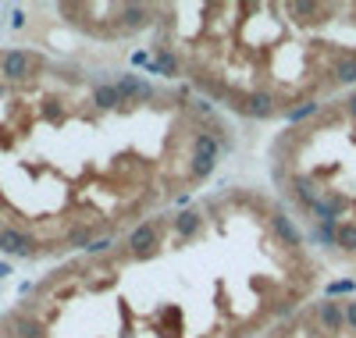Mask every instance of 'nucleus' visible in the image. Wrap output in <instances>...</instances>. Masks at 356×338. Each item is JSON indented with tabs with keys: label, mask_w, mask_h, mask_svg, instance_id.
I'll return each instance as SVG.
<instances>
[{
	"label": "nucleus",
	"mask_w": 356,
	"mask_h": 338,
	"mask_svg": "<svg viewBox=\"0 0 356 338\" xmlns=\"http://www.w3.org/2000/svg\"><path fill=\"white\" fill-rule=\"evenodd\" d=\"M346 114H349V118H353V121H356V93H353V97H349V100H346Z\"/></svg>",
	"instance_id": "nucleus-28"
},
{
	"label": "nucleus",
	"mask_w": 356,
	"mask_h": 338,
	"mask_svg": "<svg viewBox=\"0 0 356 338\" xmlns=\"http://www.w3.org/2000/svg\"><path fill=\"white\" fill-rule=\"evenodd\" d=\"M342 317H346V328L356 331V299H349V303L342 306Z\"/></svg>",
	"instance_id": "nucleus-24"
},
{
	"label": "nucleus",
	"mask_w": 356,
	"mask_h": 338,
	"mask_svg": "<svg viewBox=\"0 0 356 338\" xmlns=\"http://www.w3.org/2000/svg\"><path fill=\"white\" fill-rule=\"evenodd\" d=\"M317 107H321L317 100H303L300 107H289V111H285V121H289V125H296V121H307L310 114H317Z\"/></svg>",
	"instance_id": "nucleus-18"
},
{
	"label": "nucleus",
	"mask_w": 356,
	"mask_h": 338,
	"mask_svg": "<svg viewBox=\"0 0 356 338\" xmlns=\"http://www.w3.org/2000/svg\"><path fill=\"white\" fill-rule=\"evenodd\" d=\"M214 168H218V157H211V153H193V168H189L193 182H203L207 175H214Z\"/></svg>",
	"instance_id": "nucleus-14"
},
{
	"label": "nucleus",
	"mask_w": 356,
	"mask_h": 338,
	"mask_svg": "<svg viewBox=\"0 0 356 338\" xmlns=\"http://www.w3.org/2000/svg\"><path fill=\"white\" fill-rule=\"evenodd\" d=\"M200 225H203V218H200L196 210H178L175 221H171V228H175L178 239H193V235L200 232Z\"/></svg>",
	"instance_id": "nucleus-11"
},
{
	"label": "nucleus",
	"mask_w": 356,
	"mask_h": 338,
	"mask_svg": "<svg viewBox=\"0 0 356 338\" xmlns=\"http://www.w3.org/2000/svg\"><path fill=\"white\" fill-rule=\"evenodd\" d=\"M154 25V8L146 4H122L118 8V29L122 33H143V29Z\"/></svg>",
	"instance_id": "nucleus-2"
},
{
	"label": "nucleus",
	"mask_w": 356,
	"mask_h": 338,
	"mask_svg": "<svg viewBox=\"0 0 356 338\" xmlns=\"http://www.w3.org/2000/svg\"><path fill=\"white\" fill-rule=\"evenodd\" d=\"M0 253L8 257H33L36 253V239L22 232V228H0Z\"/></svg>",
	"instance_id": "nucleus-3"
},
{
	"label": "nucleus",
	"mask_w": 356,
	"mask_h": 338,
	"mask_svg": "<svg viewBox=\"0 0 356 338\" xmlns=\"http://www.w3.org/2000/svg\"><path fill=\"white\" fill-rule=\"evenodd\" d=\"M335 232H339V225H335V221H324V225L317 228V242H324V246H335Z\"/></svg>",
	"instance_id": "nucleus-23"
},
{
	"label": "nucleus",
	"mask_w": 356,
	"mask_h": 338,
	"mask_svg": "<svg viewBox=\"0 0 356 338\" xmlns=\"http://www.w3.org/2000/svg\"><path fill=\"white\" fill-rule=\"evenodd\" d=\"M332 75H335V82H339V86H349V82H356V54H349V57H339L335 65H332Z\"/></svg>",
	"instance_id": "nucleus-13"
},
{
	"label": "nucleus",
	"mask_w": 356,
	"mask_h": 338,
	"mask_svg": "<svg viewBox=\"0 0 356 338\" xmlns=\"http://www.w3.org/2000/svg\"><path fill=\"white\" fill-rule=\"evenodd\" d=\"M11 29H25V11H22V8L11 11Z\"/></svg>",
	"instance_id": "nucleus-27"
},
{
	"label": "nucleus",
	"mask_w": 356,
	"mask_h": 338,
	"mask_svg": "<svg viewBox=\"0 0 356 338\" xmlns=\"http://www.w3.org/2000/svg\"><path fill=\"white\" fill-rule=\"evenodd\" d=\"M111 246H114V239H107V235H104V239H93V246H89L86 253H93V257H100V253H107V250H111Z\"/></svg>",
	"instance_id": "nucleus-25"
},
{
	"label": "nucleus",
	"mask_w": 356,
	"mask_h": 338,
	"mask_svg": "<svg viewBox=\"0 0 356 338\" xmlns=\"http://www.w3.org/2000/svg\"><path fill=\"white\" fill-rule=\"evenodd\" d=\"M125 100H122V93H118V86L114 82H100L97 89H93V107L97 111H114V107H122Z\"/></svg>",
	"instance_id": "nucleus-10"
},
{
	"label": "nucleus",
	"mask_w": 356,
	"mask_h": 338,
	"mask_svg": "<svg viewBox=\"0 0 356 338\" xmlns=\"http://www.w3.org/2000/svg\"><path fill=\"white\" fill-rule=\"evenodd\" d=\"M356 292V282L353 278H339V282H332L328 289H324V296L328 299H335V296H353Z\"/></svg>",
	"instance_id": "nucleus-22"
},
{
	"label": "nucleus",
	"mask_w": 356,
	"mask_h": 338,
	"mask_svg": "<svg viewBox=\"0 0 356 338\" xmlns=\"http://www.w3.org/2000/svg\"><path fill=\"white\" fill-rule=\"evenodd\" d=\"M271 228H275V235L285 242V246H303V235H300V228H296L282 210H275L271 214Z\"/></svg>",
	"instance_id": "nucleus-9"
},
{
	"label": "nucleus",
	"mask_w": 356,
	"mask_h": 338,
	"mask_svg": "<svg viewBox=\"0 0 356 338\" xmlns=\"http://www.w3.org/2000/svg\"><path fill=\"white\" fill-rule=\"evenodd\" d=\"M193 150H196V153H211V157H218L221 143H218V136H211V132H200V136L193 139Z\"/></svg>",
	"instance_id": "nucleus-19"
},
{
	"label": "nucleus",
	"mask_w": 356,
	"mask_h": 338,
	"mask_svg": "<svg viewBox=\"0 0 356 338\" xmlns=\"http://www.w3.org/2000/svg\"><path fill=\"white\" fill-rule=\"evenodd\" d=\"M342 210H346V200H342V196H324V200L314 207V214L321 218V225H324V221H335Z\"/></svg>",
	"instance_id": "nucleus-12"
},
{
	"label": "nucleus",
	"mask_w": 356,
	"mask_h": 338,
	"mask_svg": "<svg viewBox=\"0 0 356 338\" xmlns=\"http://www.w3.org/2000/svg\"><path fill=\"white\" fill-rule=\"evenodd\" d=\"M8 274H11V264H4V260H0V278H8Z\"/></svg>",
	"instance_id": "nucleus-29"
},
{
	"label": "nucleus",
	"mask_w": 356,
	"mask_h": 338,
	"mask_svg": "<svg viewBox=\"0 0 356 338\" xmlns=\"http://www.w3.org/2000/svg\"><path fill=\"white\" fill-rule=\"evenodd\" d=\"M157 68H161V75H178V57L168 47H157Z\"/></svg>",
	"instance_id": "nucleus-20"
},
{
	"label": "nucleus",
	"mask_w": 356,
	"mask_h": 338,
	"mask_svg": "<svg viewBox=\"0 0 356 338\" xmlns=\"http://www.w3.org/2000/svg\"><path fill=\"white\" fill-rule=\"evenodd\" d=\"M321 11H324V8L314 4V0H292V4H289V15H296L300 22H310V18L321 15Z\"/></svg>",
	"instance_id": "nucleus-16"
},
{
	"label": "nucleus",
	"mask_w": 356,
	"mask_h": 338,
	"mask_svg": "<svg viewBox=\"0 0 356 338\" xmlns=\"http://www.w3.org/2000/svg\"><path fill=\"white\" fill-rule=\"evenodd\" d=\"M132 65H136V68H150L154 61H150V54H146V50H136V54H132Z\"/></svg>",
	"instance_id": "nucleus-26"
},
{
	"label": "nucleus",
	"mask_w": 356,
	"mask_h": 338,
	"mask_svg": "<svg viewBox=\"0 0 356 338\" xmlns=\"http://www.w3.org/2000/svg\"><path fill=\"white\" fill-rule=\"evenodd\" d=\"M33 72H36V57L29 50H8L4 61H0V75L8 82H25Z\"/></svg>",
	"instance_id": "nucleus-1"
},
{
	"label": "nucleus",
	"mask_w": 356,
	"mask_h": 338,
	"mask_svg": "<svg viewBox=\"0 0 356 338\" xmlns=\"http://www.w3.org/2000/svg\"><path fill=\"white\" fill-rule=\"evenodd\" d=\"M317 321H321V328L328 331V335H335V331H342V328H346L342 306H339L335 299H321V303H317Z\"/></svg>",
	"instance_id": "nucleus-7"
},
{
	"label": "nucleus",
	"mask_w": 356,
	"mask_h": 338,
	"mask_svg": "<svg viewBox=\"0 0 356 338\" xmlns=\"http://www.w3.org/2000/svg\"><path fill=\"white\" fill-rule=\"evenodd\" d=\"M243 114H250V118H275V114H278V100H275V93H267V89H257V93L243 97Z\"/></svg>",
	"instance_id": "nucleus-5"
},
{
	"label": "nucleus",
	"mask_w": 356,
	"mask_h": 338,
	"mask_svg": "<svg viewBox=\"0 0 356 338\" xmlns=\"http://www.w3.org/2000/svg\"><path fill=\"white\" fill-rule=\"evenodd\" d=\"M68 246L72 250H89V246H93V228H75L68 235Z\"/></svg>",
	"instance_id": "nucleus-21"
},
{
	"label": "nucleus",
	"mask_w": 356,
	"mask_h": 338,
	"mask_svg": "<svg viewBox=\"0 0 356 338\" xmlns=\"http://www.w3.org/2000/svg\"><path fill=\"white\" fill-rule=\"evenodd\" d=\"M335 246L339 250H346V253H356V225H339V232H335Z\"/></svg>",
	"instance_id": "nucleus-17"
},
{
	"label": "nucleus",
	"mask_w": 356,
	"mask_h": 338,
	"mask_svg": "<svg viewBox=\"0 0 356 338\" xmlns=\"http://www.w3.org/2000/svg\"><path fill=\"white\" fill-rule=\"evenodd\" d=\"M129 250H132V257H139V260H146V257H154V246H157V225L154 221H143L132 235H129Z\"/></svg>",
	"instance_id": "nucleus-4"
},
{
	"label": "nucleus",
	"mask_w": 356,
	"mask_h": 338,
	"mask_svg": "<svg viewBox=\"0 0 356 338\" xmlns=\"http://www.w3.org/2000/svg\"><path fill=\"white\" fill-rule=\"evenodd\" d=\"M292 193H296V200H300L303 207H310V210L324 200V189H317V182L307 178V175H296L292 178Z\"/></svg>",
	"instance_id": "nucleus-8"
},
{
	"label": "nucleus",
	"mask_w": 356,
	"mask_h": 338,
	"mask_svg": "<svg viewBox=\"0 0 356 338\" xmlns=\"http://www.w3.org/2000/svg\"><path fill=\"white\" fill-rule=\"evenodd\" d=\"M114 86H118V93H122V100H125V104H129V100H132V104L154 100V86H150V82H143L139 75H122Z\"/></svg>",
	"instance_id": "nucleus-6"
},
{
	"label": "nucleus",
	"mask_w": 356,
	"mask_h": 338,
	"mask_svg": "<svg viewBox=\"0 0 356 338\" xmlns=\"http://www.w3.org/2000/svg\"><path fill=\"white\" fill-rule=\"evenodd\" d=\"M11 328H15L18 338H43V324L36 317H15Z\"/></svg>",
	"instance_id": "nucleus-15"
}]
</instances>
